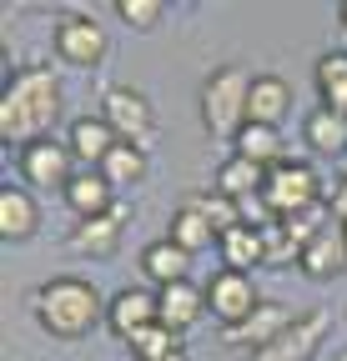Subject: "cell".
I'll return each instance as SVG.
<instances>
[{
  "label": "cell",
  "instance_id": "obj_1",
  "mask_svg": "<svg viewBox=\"0 0 347 361\" xmlns=\"http://www.w3.org/2000/svg\"><path fill=\"white\" fill-rule=\"evenodd\" d=\"M61 106H66V90H61L56 71H46V66L16 71L6 96H0V135H6V146L40 141V135L61 121Z\"/></svg>",
  "mask_w": 347,
  "mask_h": 361
},
{
  "label": "cell",
  "instance_id": "obj_2",
  "mask_svg": "<svg viewBox=\"0 0 347 361\" xmlns=\"http://www.w3.org/2000/svg\"><path fill=\"white\" fill-rule=\"evenodd\" d=\"M30 311H35V322L46 326L51 336L61 341H81V336H91L101 326V291L86 281V276H51V281H40L30 291Z\"/></svg>",
  "mask_w": 347,
  "mask_h": 361
},
{
  "label": "cell",
  "instance_id": "obj_3",
  "mask_svg": "<svg viewBox=\"0 0 347 361\" xmlns=\"http://www.w3.org/2000/svg\"><path fill=\"white\" fill-rule=\"evenodd\" d=\"M247 96H252V75L237 66H222L201 80V126L206 135H232L247 126Z\"/></svg>",
  "mask_w": 347,
  "mask_h": 361
},
{
  "label": "cell",
  "instance_id": "obj_4",
  "mask_svg": "<svg viewBox=\"0 0 347 361\" xmlns=\"http://www.w3.org/2000/svg\"><path fill=\"white\" fill-rule=\"evenodd\" d=\"M262 201L272 206L277 221L297 216V211H307L322 201V186H317V171L307 161H277L267 171V186H262Z\"/></svg>",
  "mask_w": 347,
  "mask_h": 361
},
{
  "label": "cell",
  "instance_id": "obj_5",
  "mask_svg": "<svg viewBox=\"0 0 347 361\" xmlns=\"http://www.w3.org/2000/svg\"><path fill=\"white\" fill-rule=\"evenodd\" d=\"M101 116L111 121V130L121 135V141H131L141 151L156 141V111H151V101L136 85H106L101 90Z\"/></svg>",
  "mask_w": 347,
  "mask_h": 361
},
{
  "label": "cell",
  "instance_id": "obj_6",
  "mask_svg": "<svg viewBox=\"0 0 347 361\" xmlns=\"http://www.w3.org/2000/svg\"><path fill=\"white\" fill-rule=\"evenodd\" d=\"M51 45H56V56H61L66 66H76V71L101 66L106 51H111V40H106L101 20L81 16V11H66V16L56 20V40H51Z\"/></svg>",
  "mask_w": 347,
  "mask_h": 361
},
{
  "label": "cell",
  "instance_id": "obj_7",
  "mask_svg": "<svg viewBox=\"0 0 347 361\" xmlns=\"http://www.w3.org/2000/svg\"><path fill=\"white\" fill-rule=\"evenodd\" d=\"M201 291H206V311L222 322V331H227V326H242L247 316L262 306V296H257L252 276H242V271H227V266H216L211 281H206Z\"/></svg>",
  "mask_w": 347,
  "mask_h": 361
},
{
  "label": "cell",
  "instance_id": "obj_8",
  "mask_svg": "<svg viewBox=\"0 0 347 361\" xmlns=\"http://www.w3.org/2000/svg\"><path fill=\"white\" fill-rule=\"evenodd\" d=\"M71 146H61L56 135H40V141L20 146V176H25V186L30 191H66L76 171H71Z\"/></svg>",
  "mask_w": 347,
  "mask_h": 361
},
{
  "label": "cell",
  "instance_id": "obj_9",
  "mask_svg": "<svg viewBox=\"0 0 347 361\" xmlns=\"http://www.w3.org/2000/svg\"><path fill=\"white\" fill-rule=\"evenodd\" d=\"M327 331H332V316L322 311V306H312V311H302L297 322L272 341V346H262L252 361H307L322 341H327Z\"/></svg>",
  "mask_w": 347,
  "mask_h": 361
},
{
  "label": "cell",
  "instance_id": "obj_10",
  "mask_svg": "<svg viewBox=\"0 0 347 361\" xmlns=\"http://www.w3.org/2000/svg\"><path fill=\"white\" fill-rule=\"evenodd\" d=\"M161 322V296L156 291H146V286H126V291H116L111 301H106V326L131 346L146 326H156Z\"/></svg>",
  "mask_w": 347,
  "mask_h": 361
},
{
  "label": "cell",
  "instance_id": "obj_11",
  "mask_svg": "<svg viewBox=\"0 0 347 361\" xmlns=\"http://www.w3.org/2000/svg\"><path fill=\"white\" fill-rule=\"evenodd\" d=\"M292 322H297V316H292L282 301H262V306H257L242 326H227V331H222V341H227V346H247V351L257 356L262 346H272V341H277Z\"/></svg>",
  "mask_w": 347,
  "mask_h": 361
},
{
  "label": "cell",
  "instance_id": "obj_12",
  "mask_svg": "<svg viewBox=\"0 0 347 361\" xmlns=\"http://www.w3.org/2000/svg\"><path fill=\"white\" fill-rule=\"evenodd\" d=\"M40 231V201L30 196V186H0V241L6 246H25Z\"/></svg>",
  "mask_w": 347,
  "mask_h": 361
},
{
  "label": "cell",
  "instance_id": "obj_13",
  "mask_svg": "<svg viewBox=\"0 0 347 361\" xmlns=\"http://www.w3.org/2000/svg\"><path fill=\"white\" fill-rule=\"evenodd\" d=\"M126 216H131V206H126V201H116L106 216L76 221V231H71V251H76V256H91V261H106V256L116 251V241H121V226H126Z\"/></svg>",
  "mask_w": 347,
  "mask_h": 361
},
{
  "label": "cell",
  "instance_id": "obj_14",
  "mask_svg": "<svg viewBox=\"0 0 347 361\" xmlns=\"http://www.w3.org/2000/svg\"><path fill=\"white\" fill-rule=\"evenodd\" d=\"M297 266H302V276H312V281H337L347 271V236H342V226H327L317 241L302 246Z\"/></svg>",
  "mask_w": 347,
  "mask_h": 361
},
{
  "label": "cell",
  "instance_id": "obj_15",
  "mask_svg": "<svg viewBox=\"0 0 347 361\" xmlns=\"http://www.w3.org/2000/svg\"><path fill=\"white\" fill-rule=\"evenodd\" d=\"M116 141H121V135L111 130V121H106V116H81V121H71V135H66L71 156H76V161H86V171H96V166L116 151Z\"/></svg>",
  "mask_w": 347,
  "mask_h": 361
},
{
  "label": "cell",
  "instance_id": "obj_16",
  "mask_svg": "<svg viewBox=\"0 0 347 361\" xmlns=\"http://www.w3.org/2000/svg\"><path fill=\"white\" fill-rule=\"evenodd\" d=\"M287 111H292V85H287L282 75H252L247 121H257V126H277V130H282Z\"/></svg>",
  "mask_w": 347,
  "mask_h": 361
},
{
  "label": "cell",
  "instance_id": "obj_17",
  "mask_svg": "<svg viewBox=\"0 0 347 361\" xmlns=\"http://www.w3.org/2000/svg\"><path fill=\"white\" fill-rule=\"evenodd\" d=\"M161 296V326H171V331H192L196 322H201V311H206V291L196 286V281H177V286H161L156 291Z\"/></svg>",
  "mask_w": 347,
  "mask_h": 361
},
{
  "label": "cell",
  "instance_id": "obj_18",
  "mask_svg": "<svg viewBox=\"0 0 347 361\" xmlns=\"http://www.w3.org/2000/svg\"><path fill=\"white\" fill-rule=\"evenodd\" d=\"M171 241H177L187 256H196V251H211L216 241H222V231L206 221V211L196 206V196H187L182 206H177V216H171Z\"/></svg>",
  "mask_w": 347,
  "mask_h": 361
},
{
  "label": "cell",
  "instance_id": "obj_19",
  "mask_svg": "<svg viewBox=\"0 0 347 361\" xmlns=\"http://www.w3.org/2000/svg\"><path fill=\"white\" fill-rule=\"evenodd\" d=\"M262 186H267V166H257L247 156H232V161L216 166V196H227L237 206L252 201V196H262Z\"/></svg>",
  "mask_w": 347,
  "mask_h": 361
},
{
  "label": "cell",
  "instance_id": "obj_20",
  "mask_svg": "<svg viewBox=\"0 0 347 361\" xmlns=\"http://www.w3.org/2000/svg\"><path fill=\"white\" fill-rule=\"evenodd\" d=\"M302 141H307L317 156H347V116L342 111H307L302 116Z\"/></svg>",
  "mask_w": 347,
  "mask_h": 361
},
{
  "label": "cell",
  "instance_id": "obj_21",
  "mask_svg": "<svg viewBox=\"0 0 347 361\" xmlns=\"http://www.w3.org/2000/svg\"><path fill=\"white\" fill-rule=\"evenodd\" d=\"M66 201L81 221H91V216H106L116 206V191H111V180L101 171H76V180L66 186Z\"/></svg>",
  "mask_w": 347,
  "mask_h": 361
},
{
  "label": "cell",
  "instance_id": "obj_22",
  "mask_svg": "<svg viewBox=\"0 0 347 361\" xmlns=\"http://www.w3.org/2000/svg\"><path fill=\"white\" fill-rule=\"evenodd\" d=\"M187 266H192V256L171 241V236H166V241H151V246L141 251V271H146V281H156V291H161V286H177V281H192Z\"/></svg>",
  "mask_w": 347,
  "mask_h": 361
},
{
  "label": "cell",
  "instance_id": "obj_23",
  "mask_svg": "<svg viewBox=\"0 0 347 361\" xmlns=\"http://www.w3.org/2000/svg\"><path fill=\"white\" fill-rule=\"evenodd\" d=\"M216 251H222V266H227V271H242V276H247L252 266H267L262 231H252V226H232V231H222Z\"/></svg>",
  "mask_w": 347,
  "mask_h": 361
},
{
  "label": "cell",
  "instance_id": "obj_24",
  "mask_svg": "<svg viewBox=\"0 0 347 361\" xmlns=\"http://www.w3.org/2000/svg\"><path fill=\"white\" fill-rule=\"evenodd\" d=\"M232 151L247 156V161H257V166H267V171H272L277 161H287V156H282V130H277V126H257V121H247V126L237 130Z\"/></svg>",
  "mask_w": 347,
  "mask_h": 361
},
{
  "label": "cell",
  "instance_id": "obj_25",
  "mask_svg": "<svg viewBox=\"0 0 347 361\" xmlns=\"http://www.w3.org/2000/svg\"><path fill=\"white\" fill-rule=\"evenodd\" d=\"M312 80H317V96H322V106L347 116V51H342V45H337V51H327V56H317Z\"/></svg>",
  "mask_w": 347,
  "mask_h": 361
},
{
  "label": "cell",
  "instance_id": "obj_26",
  "mask_svg": "<svg viewBox=\"0 0 347 361\" xmlns=\"http://www.w3.org/2000/svg\"><path fill=\"white\" fill-rule=\"evenodd\" d=\"M106 180H111V191H121V186H136V180L146 176V151L141 146H131V141H116V151L96 166Z\"/></svg>",
  "mask_w": 347,
  "mask_h": 361
},
{
  "label": "cell",
  "instance_id": "obj_27",
  "mask_svg": "<svg viewBox=\"0 0 347 361\" xmlns=\"http://www.w3.org/2000/svg\"><path fill=\"white\" fill-rule=\"evenodd\" d=\"M177 351H187L182 346V331H171V326H146L136 341H131V356L136 361H166V356H177Z\"/></svg>",
  "mask_w": 347,
  "mask_h": 361
},
{
  "label": "cell",
  "instance_id": "obj_28",
  "mask_svg": "<svg viewBox=\"0 0 347 361\" xmlns=\"http://www.w3.org/2000/svg\"><path fill=\"white\" fill-rule=\"evenodd\" d=\"M262 251H267V266H297L302 261V246L287 236L282 221H272L267 231H262Z\"/></svg>",
  "mask_w": 347,
  "mask_h": 361
},
{
  "label": "cell",
  "instance_id": "obj_29",
  "mask_svg": "<svg viewBox=\"0 0 347 361\" xmlns=\"http://www.w3.org/2000/svg\"><path fill=\"white\" fill-rule=\"evenodd\" d=\"M116 16L131 30H151V25H161L166 6H161V0H116Z\"/></svg>",
  "mask_w": 347,
  "mask_h": 361
},
{
  "label": "cell",
  "instance_id": "obj_30",
  "mask_svg": "<svg viewBox=\"0 0 347 361\" xmlns=\"http://www.w3.org/2000/svg\"><path fill=\"white\" fill-rule=\"evenodd\" d=\"M196 206L206 211V221L216 226V231H232V226H242V206L227 201V196H196Z\"/></svg>",
  "mask_w": 347,
  "mask_h": 361
},
{
  "label": "cell",
  "instance_id": "obj_31",
  "mask_svg": "<svg viewBox=\"0 0 347 361\" xmlns=\"http://www.w3.org/2000/svg\"><path fill=\"white\" fill-rule=\"evenodd\" d=\"M327 206H332V221H342V226H347V171H342V180L332 186V201H327Z\"/></svg>",
  "mask_w": 347,
  "mask_h": 361
},
{
  "label": "cell",
  "instance_id": "obj_32",
  "mask_svg": "<svg viewBox=\"0 0 347 361\" xmlns=\"http://www.w3.org/2000/svg\"><path fill=\"white\" fill-rule=\"evenodd\" d=\"M337 20H342V30H347V0H342V11H337Z\"/></svg>",
  "mask_w": 347,
  "mask_h": 361
},
{
  "label": "cell",
  "instance_id": "obj_33",
  "mask_svg": "<svg viewBox=\"0 0 347 361\" xmlns=\"http://www.w3.org/2000/svg\"><path fill=\"white\" fill-rule=\"evenodd\" d=\"M166 361H187V351H177V356H166Z\"/></svg>",
  "mask_w": 347,
  "mask_h": 361
},
{
  "label": "cell",
  "instance_id": "obj_34",
  "mask_svg": "<svg viewBox=\"0 0 347 361\" xmlns=\"http://www.w3.org/2000/svg\"><path fill=\"white\" fill-rule=\"evenodd\" d=\"M337 361H347V351H342V356H337Z\"/></svg>",
  "mask_w": 347,
  "mask_h": 361
},
{
  "label": "cell",
  "instance_id": "obj_35",
  "mask_svg": "<svg viewBox=\"0 0 347 361\" xmlns=\"http://www.w3.org/2000/svg\"><path fill=\"white\" fill-rule=\"evenodd\" d=\"M342 236H347V226H342Z\"/></svg>",
  "mask_w": 347,
  "mask_h": 361
}]
</instances>
